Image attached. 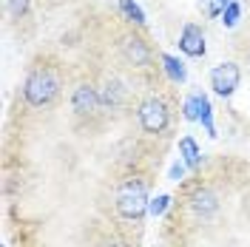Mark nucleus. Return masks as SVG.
Segmentation results:
<instances>
[{"instance_id":"1","label":"nucleus","mask_w":250,"mask_h":247,"mask_svg":"<svg viewBox=\"0 0 250 247\" xmlns=\"http://www.w3.org/2000/svg\"><path fill=\"white\" fill-rule=\"evenodd\" d=\"M60 91V77H57V71H51V68H34L26 82H23V97H26V103L34 105V108H43L48 105L54 97Z\"/></svg>"},{"instance_id":"2","label":"nucleus","mask_w":250,"mask_h":247,"mask_svg":"<svg viewBox=\"0 0 250 247\" xmlns=\"http://www.w3.org/2000/svg\"><path fill=\"white\" fill-rule=\"evenodd\" d=\"M148 210V190L142 179H125L117 187V213L128 222H142Z\"/></svg>"},{"instance_id":"3","label":"nucleus","mask_w":250,"mask_h":247,"mask_svg":"<svg viewBox=\"0 0 250 247\" xmlns=\"http://www.w3.org/2000/svg\"><path fill=\"white\" fill-rule=\"evenodd\" d=\"M140 125L148 134H162L168 128V105L162 100H156V97L145 100L140 105Z\"/></svg>"},{"instance_id":"4","label":"nucleus","mask_w":250,"mask_h":247,"mask_svg":"<svg viewBox=\"0 0 250 247\" xmlns=\"http://www.w3.org/2000/svg\"><path fill=\"white\" fill-rule=\"evenodd\" d=\"M239 80H242V71L233 62H222L210 71V88L219 94V97H230V94L239 88Z\"/></svg>"},{"instance_id":"5","label":"nucleus","mask_w":250,"mask_h":247,"mask_svg":"<svg viewBox=\"0 0 250 247\" xmlns=\"http://www.w3.org/2000/svg\"><path fill=\"white\" fill-rule=\"evenodd\" d=\"M120 48H123V57L128 62H134V65H148V62H151V51H148V46H145L142 37L128 34V37H123Z\"/></svg>"},{"instance_id":"6","label":"nucleus","mask_w":250,"mask_h":247,"mask_svg":"<svg viewBox=\"0 0 250 247\" xmlns=\"http://www.w3.org/2000/svg\"><path fill=\"white\" fill-rule=\"evenodd\" d=\"M179 48L190 54V57H202L205 54V34L196 23H188L182 29V37H179Z\"/></svg>"},{"instance_id":"7","label":"nucleus","mask_w":250,"mask_h":247,"mask_svg":"<svg viewBox=\"0 0 250 247\" xmlns=\"http://www.w3.org/2000/svg\"><path fill=\"white\" fill-rule=\"evenodd\" d=\"M97 105H100V94L94 91L91 85H80L74 97H71V108L77 114H94Z\"/></svg>"},{"instance_id":"8","label":"nucleus","mask_w":250,"mask_h":247,"mask_svg":"<svg viewBox=\"0 0 250 247\" xmlns=\"http://www.w3.org/2000/svg\"><path fill=\"white\" fill-rule=\"evenodd\" d=\"M123 100H125V85L120 80H108V82L103 85V91H100V105L117 108V105H123Z\"/></svg>"},{"instance_id":"9","label":"nucleus","mask_w":250,"mask_h":247,"mask_svg":"<svg viewBox=\"0 0 250 247\" xmlns=\"http://www.w3.org/2000/svg\"><path fill=\"white\" fill-rule=\"evenodd\" d=\"M190 205H193V210H196L199 216H210V213H216L219 199L208 190V187H202V190H196V193L190 196Z\"/></svg>"},{"instance_id":"10","label":"nucleus","mask_w":250,"mask_h":247,"mask_svg":"<svg viewBox=\"0 0 250 247\" xmlns=\"http://www.w3.org/2000/svg\"><path fill=\"white\" fill-rule=\"evenodd\" d=\"M179 151H182V156H185L188 168H199V148H196V142H193V139L185 137L182 142H179Z\"/></svg>"},{"instance_id":"11","label":"nucleus","mask_w":250,"mask_h":247,"mask_svg":"<svg viewBox=\"0 0 250 247\" xmlns=\"http://www.w3.org/2000/svg\"><path fill=\"white\" fill-rule=\"evenodd\" d=\"M228 6H230V0H199V9L205 17H219Z\"/></svg>"},{"instance_id":"12","label":"nucleus","mask_w":250,"mask_h":247,"mask_svg":"<svg viewBox=\"0 0 250 247\" xmlns=\"http://www.w3.org/2000/svg\"><path fill=\"white\" fill-rule=\"evenodd\" d=\"M162 62H165V68H168L171 80H176V82H185V65H182L179 60H176V57L165 54V57H162Z\"/></svg>"},{"instance_id":"13","label":"nucleus","mask_w":250,"mask_h":247,"mask_svg":"<svg viewBox=\"0 0 250 247\" xmlns=\"http://www.w3.org/2000/svg\"><path fill=\"white\" fill-rule=\"evenodd\" d=\"M123 12H125L128 17H134V23H145L142 12L137 9V6H134V3H131V0H123Z\"/></svg>"},{"instance_id":"14","label":"nucleus","mask_w":250,"mask_h":247,"mask_svg":"<svg viewBox=\"0 0 250 247\" xmlns=\"http://www.w3.org/2000/svg\"><path fill=\"white\" fill-rule=\"evenodd\" d=\"M6 6H9V12L15 17L26 15V9H29V0H6Z\"/></svg>"},{"instance_id":"15","label":"nucleus","mask_w":250,"mask_h":247,"mask_svg":"<svg viewBox=\"0 0 250 247\" xmlns=\"http://www.w3.org/2000/svg\"><path fill=\"white\" fill-rule=\"evenodd\" d=\"M168 196H159V199H154L151 202V205H148V210H151V213H154V216H159V213H165V207H168Z\"/></svg>"},{"instance_id":"16","label":"nucleus","mask_w":250,"mask_h":247,"mask_svg":"<svg viewBox=\"0 0 250 247\" xmlns=\"http://www.w3.org/2000/svg\"><path fill=\"white\" fill-rule=\"evenodd\" d=\"M236 17H239V6H236V3H230V6H228V15H225V26H233Z\"/></svg>"},{"instance_id":"17","label":"nucleus","mask_w":250,"mask_h":247,"mask_svg":"<svg viewBox=\"0 0 250 247\" xmlns=\"http://www.w3.org/2000/svg\"><path fill=\"white\" fill-rule=\"evenodd\" d=\"M182 173H185L182 165H173V168H171V179H182Z\"/></svg>"},{"instance_id":"18","label":"nucleus","mask_w":250,"mask_h":247,"mask_svg":"<svg viewBox=\"0 0 250 247\" xmlns=\"http://www.w3.org/2000/svg\"><path fill=\"white\" fill-rule=\"evenodd\" d=\"M108 247H128V245H120V242H114V245H108Z\"/></svg>"}]
</instances>
